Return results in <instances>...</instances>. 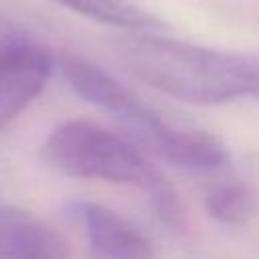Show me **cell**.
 <instances>
[{"label":"cell","instance_id":"1","mask_svg":"<svg viewBox=\"0 0 259 259\" xmlns=\"http://www.w3.org/2000/svg\"><path fill=\"white\" fill-rule=\"evenodd\" d=\"M117 53L144 83L186 103L217 105L255 91L253 53H229L142 32L119 38Z\"/></svg>","mask_w":259,"mask_h":259},{"label":"cell","instance_id":"2","mask_svg":"<svg viewBox=\"0 0 259 259\" xmlns=\"http://www.w3.org/2000/svg\"><path fill=\"white\" fill-rule=\"evenodd\" d=\"M42 156L53 168L69 176L142 188L168 229L176 233L186 229L184 208L172 184L132 144L113 132L87 119L65 121L45 140Z\"/></svg>","mask_w":259,"mask_h":259},{"label":"cell","instance_id":"3","mask_svg":"<svg viewBox=\"0 0 259 259\" xmlns=\"http://www.w3.org/2000/svg\"><path fill=\"white\" fill-rule=\"evenodd\" d=\"M59 67L69 87L81 99L115 117L140 144L158 156L174 125L166 123L158 111L146 105L125 85H121L97 65L67 55L61 59Z\"/></svg>","mask_w":259,"mask_h":259},{"label":"cell","instance_id":"4","mask_svg":"<svg viewBox=\"0 0 259 259\" xmlns=\"http://www.w3.org/2000/svg\"><path fill=\"white\" fill-rule=\"evenodd\" d=\"M53 69L51 51L18 22L0 14V130L45 91Z\"/></svg>","mask_w":259,"mask_h":259},{"label":"cell","instance_id":"5","mask_svg":"<svg viewBox=\"0 0 259 259\" xmlns=\"http://www.w3.org/2000/svg\"><path fill=\"white\" fill-rule=\"evenodd\" d=\"M91 259H152L150 241L111 208L97 202L77 206Z\"/></svg>","mask_w":259,"mask_h":259},{"label":"cell","instance_id":"6","mask_svg":"<svg viewBox=\"0 0 259 259\" xmlns=\"http://www.w3.org/2000/svg\"><path fill=\"white\" fill-rule=\"evenodd\" d=\"M0 259H71L59 233L34 214L0 206Z\"/></svg>","mask_w":259,"mask_h":259},{"label":"cell","instance_id":"7","mask_svg":"<svg viewBox=\"0 0 259 259\" xmlns=\"http://www.w3.org/2000/svg\"><path fill=\"white\" fill-rule=\"evenodd\" d=\"M162 160L188 170H217L227 164V148L210 134L198 130L174 127L164 142L160 154Z\"/></svg>","mask_w":259,"mask_h":259},{"label":"cell","instance_id":"8","mask_svg":"<svg viewBox=\"0 0 259 259\" xmlns=\"http://www.w3.org/2000/svg\"><path fill=\"white\" fill-rule=\"evenodd\" d=\"M65 8L115 28L142 32L156 26V18L127 0H55Z\"/></svg>","mask_w":259,"mask_h":259},{"label":"cell","instance_id":"9","mask_svg":"<svg viewBox=\"0 0 259 259\" xmlns=\"http://www.w3.org/2000/svg\"><path fill=\"white\" fill-rule=\"evenodd\" d=\"M204 204L214 221L239 225L253 214L255 196L245 184H223L208 192Z\"/></svg>","mask_w":259,"mask_h":259},{"label":"cell","instance_id":"10","mask_svg":"<svg viewBox=\"0 0 259 259\" xmlns=\"http://www.w3.org/2000/svg\"><path fill=\"white\" fill-rule=\"evenodd\" d=\"M253 61H255V93L259 97V53H253Z\"/></svg>","mask_w":259,"mask_h":259}]
</instances>
